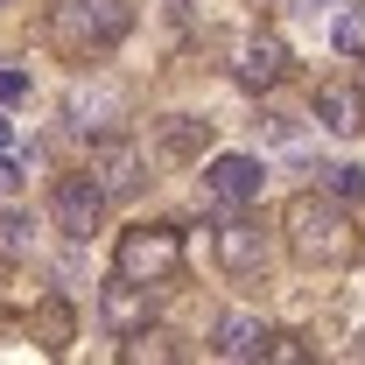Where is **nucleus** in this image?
<instances>
[{"mask_svg":"<svg viewBox=\"0 0 365 365\" xmlns=\"http://www.w3.org/2000/svg\"><path fill=\"white\" fill-rule=\"evenodd\" d=\"M330 43L344 49V56H365V7H351V14H337V29H330Z\"/></svg>","mask_w":365,"mask_h":365,"instance_id":"obj_14","label":"nucleus"},{"mask_svg":"<svg viewBox=\"0 0 365 365\" xmlns=\"http://www.w3.org/2000/svg\"><path fill=\"white\" fill-rule=\"evenodd\" d=\"M218 267L225 274H260L267 267V232L253 218H225L218 225Z\"/></svg>","mask_w":365,"mask_h":365,"instance_id":"obj_9","label":"nucleus"},{"mask_svg":"<svg viewBox=\"0 0 365 365\" xmlns=\"http://www.w3.org/2000/svg\"><path fill=\"white\" fill-rule=\"evenodd\" d=\"M71 330H78V323H71V302H63V295H43V309H36V337H43L49 351H63Z\"/></svg>","mask_w":365,"mask_h":365,"instance_id":"obj_13","label":"nucleus"},{"mask_svg":"<svg viewBox=\"0 0 365 365\" xmlns=\"http://www.w3.org/2000/svg\"><path fill=\"white\" fill-rule=\"evenodd\" d=\"M218 359H267V323L246 317V309H232L225 323H218Z\"/></svg>","mask_w":365,"mask_h":365,"instance_id":"obj_12","label":"nucleus"},{"mask_svg":"<svg viewBox=\"0 0 365 365\" xmlns=\"http://www.w3.org/2000/svg\"><path fill=\"white\" fill-rule=\"evenodd\" d=\"M176 267H182V232L176 225H134L113 246V274H127V281H162Z\"/></svg>","mask_w":365,"mask_h":365,"instance_id":"obj_3","label":"nucleus"},{"mask_svg":"<svg viewBox=\"0 0 365 365\" xmlns=\"http://www.w3.org/2000/svg\"><path fill=\"white\" fill-rule=\"evenodd\" d=\"M155 148H162L169 162H204V155H211V120L169 113V120H155Z\"/></svg>","mask_w":365,"mask_h":365,"instance_id":"obj_10","label":"nucleus"},{"mask_svg":"<svg viewBox=\"0 0 365 365\" xmlns=\"http://www.w3.org/2000/svg\"><path fill=\"white\" fill-rule=\"evenodd\" d=\"M351 359H365V330H359V337H351Z\"/></svg>","mask_w":365,"mask_h":365,"instance_id":"obj_22","label":"nucleus"},{"mask_svg":"<svg viewBox=\"0 0 365 365\" xmlns=\"http://www.w3.org/2000/svg\"><path fill=\"white\" fill-rule=\"evenodd\" d=\"M106 190H98V176L91 169H78V176H56V190H49V218H56V232L63 239H91L98 232V218H106Z\"/></svg>","mask_w":365,"mask_h":365,"instance_id":"obj_4","label":"nucleus"},{"mask_svg":"<svg viewBox=\"0 0 365 365\" xmlns=\"http://www.w3.org/2000/svg\"><path fill=\"white\" fill-rule=\"evenodd\" d=\"M309 106H317L323 134H359V127H365V91L359 85H337V78H330V85H317Z\"/></svg>","mask_w":365,"mask_h":365,"instance_id":"obj_11","label":"nucleus"},{"mask_svg":"<svg viewBox=\"0 0 365 365\" xmlns=\"http://www.w3.org/2000/svg\"><path fill=\"white\" fill-rule=\"evenodd\" d=\"M120 359H127V365H140V359H176V344H169V337H148V330H134V344H127Z\"/></svg>","mask_w":365,"mask_h":365,"instance_id":"obj_15","label":"nucleus"},{"mask_svg":"<svg viewBox=\"0 0 365 365\" xmlns=\"http://www.w3.org/2000/svg\"><path fill=\"white\" fill-rule=\"evenodd\" d=\"M21 91H29V78H21V71H7V63H0V106H14V98H21Z\"/></svg>","mask_w":365,"mask_h":365,"instance_id":"obj_20","label":"nucleus"},{"mask_svg":"<svg viewBox=\"0 0 365 365\" xmlns=\"http://www.w3.org/2000/svg\"><path fill=\"white\" fill-rule=\"evenodd\" d=\"M0 239H7V253H21V246H29V218L7 211V218H0Z\"/></svg>","mask_w":365,"mask_h":365,"instance_id":"obj_17","label":"nucleus"},{"mask_svg":"<svg viewBox=\"0 0 365 365\" xmlns=\"http://www.w3.org/2000/svg\"><path fill=\"white\" fill-rule=\"evenodd\" d=\"M21 176H29V169H21V162L0 148V197H14V190H21Z\"/></svg>","mask_w":365,"mask_h":365,"instance_id":"obj_18","label":"nucleus"},{"mask_svg":"<svg viewBox=\"0 0 365 365\" xmlns=\"http://www.w3.org/2000/svg\"><path fill=\"white\" fill-rule=\"evenodd\" d=\"M0 148H14V127H7V120H0Z\"/></svg>","mask_w":365,"mask_h":365,"instance_id":"obj_21","label":"nucleus"},{"mask_svg":"<svg viewBox=\"0 0 365 365\" xmlns=\"http://www.w3.org/2000/svg\"><path fill=\"white\" fill-rule=\"evenodd\" d=\"M330 190H337L344 204H359L365 197V169H330Z\"/></svg>","mask_w":365,"mask_h":365,"instance_id":"obj_16","label":"nucleus"},{"mask_svg":"<svg viewBox=\"0 0 365 365\" xmlns=\"http://www.w3.org/2000/svg\"><path fill=\"white\" fill-rule=\"evenodd\" d=\"M260 182H267V169L253 162V155H218L211 169H204V211H218V218H232L239 204H253L260 197Z\"/></svg>","mask_w":365,"mask_h":365,"instance_id":"obj_5","label":"nucleus"},{"mask_svg":"<svg viewBox=\"0 0 365 365\" xmlns=\"http://www.w3.org/2000/svg\"><path fill=\"white\" fill-rule=\"evenodd\" d=\"M359 91H365V78H359Z\"/></svg>","mask_w":365,"mask_h":365,"instance_id":"obj_23","label":"nucleus"},{"mask_svg":"<svg viewBox=\"0 0 365 365\" xmlns=\"http://www.w3.org/2000/svg\"><path fill=\"white\" fill-rule=\"evenodd\" d=\"M85 169L98 176L106 197H134L140 182H148V148H140L134 134H106V140H91V162H85Z\"/></svg>","mask_w":365,"mask_h":365,"instance_id":"obj_6","label":"nucleus"},{"mask_svg":"<svg viewBox=\"0 0 365 365\" xmlns=\"http://www.w3.org/2000/svg\"><path fill=\"white\" fill-rule=\"evenodd\" d=\"M267 359L288 365V359H309V351H302V337H267Z\"/></svg>","mask_w":365,"mask_h":365,"instance_id":"obj_19","label":"nucleus"},{"mask_svg":"<svg viewBox=\"0 0 365 365\" xmlns=\"http://www.w3.org/2000/svg\"><path fill=\"white\" fill-rule=\"evenodd\" d=\"M134 29V0H56L49 7V43L71 63H91Z\"/></svg>","mask_w":365,"mask_h":365,"instance_id":"obj_2","label":"nucleus"},{"mask_svg":"<svg viewBox=\"0 0 365 365\" xmlns=\"http://www.w3.org/2000/svg\"><path fill=\"white\" fill-rule=\"evenodd\" d=\"M281 232H288V253H295L302 267H351V260H359V232L337 211V197H323V190L288 197Z\"/></svg>","mask_w":365,"mask_h":365,"instance_id":"obj_1","label":"nucleus"},{"mask_svg":"<svg viewBox=\"0 0 365 365\" xmlns=\"http://www.w3.org/2000/svg\"><path fill=\"white\" fill-rule=\"evenodd\" d=\"M232 78H239L246 91L281 85V78H288V43H281V36H246V43H239V63H232Z\"/></svg>","mask_w":365,"mask_h":365,"instance_id":"obj_8","label":"nucleus"},{"mask_svg":"<svg viewBox=\"0 0 365 365\" xmlns=\"http://www.w3.org/2000/svg\"><path fill=\"white\" fill-rule=\"evenodd\" d=\"M98 323H106L113 337H134V330H148V323H155V288L120 274L113 288H98Z\"/></svg>","mask_w":365,"mask_h":365,"instance_id":"obj_7","label":"nucleus"}]
</instances>
